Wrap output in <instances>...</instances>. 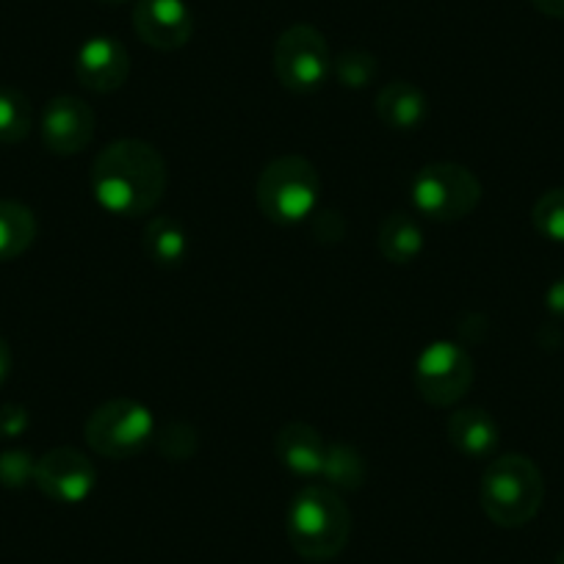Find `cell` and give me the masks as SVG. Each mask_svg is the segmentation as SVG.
I'll return each mask as SVG.
<instances>
[{"mask_svg": "<svg viewBox=\"0 0 564 564\" xmlns=\"http://www.w3.org/2000/svg\"><path fill=\"white\" fill-rule=\"evenodd\" d=\"M254 194H258V208L265 219L282 227H294L316 214L322 177L305 155H280L263 166Z\"/></svg>", "mask_w": 564, "mask_h": 564, "instance_id": "277c9868", "label": "cell"}, {"mask_svg": "<svg viewBox=\"0 0 564 564\" xmlns=\"http://www.w3.org/2000/svg\"><path fill=\"white\" fill-rule=\"evenodd\" d=\"M42 144L53 155H78L95 139V111L89 102L73 95H58L42 108L40 117Z\"/></svg>", "mask_w": 564, "mask_h": 564, "instance_id": "30bf717a", "label": "cell"}, {"mask_svg": "<svg viewBox=\"0 0 564 564\" xmlns=\"http://www.w3.org/2000/svg\"><path fill=\"white\" fill-rule=\"evenodd\" d=\"M144 254L161 269H177L188 258V232L172 216H153L141 236Z\"/></svg>", "mask_w": 564, "mask_h": 564, "instance_id": "e0dca14e", "label": "cell"}, {"mask_svg": "<svg viewBox=\"0 0 564 564\" xmlns=\"http://www.w3.org/2000/svg\"><path fill=\"white\" fill-rule=\"evenodd\" d=\"M377 56L368 51H360V47L344 51L335 58V78L346 89H366L377 78Z\"/></svg>", "mask_w": 564, "mask_h": 564, "instance_id": "44dd1931", "label": "cell"}, {"mask_svg": "<svg viewBox=\"0 0 564 564\" xmlns=\"http://www.w3.org/2000/svg\"><path fill=\"white\" fill-rule=\"evenodd\" d=\"M291 547L307 562H329L344 553L351 536V512L338 490L307 485L291 501L285 514Z\"/></svg>", "mask_w": 564, "mask_h": 564, "instance_id": "7a4b0ae2", "label": "cell"}, {"mask_svg": "<svg viewBox=\"0 0 564 564\" xmlns=\"http://www.w3.org/2000/svg\"><path fill=\"white\" fill-rule=\"evenodd\" d=\"M327 446L324 435L313 430L305 421H291L276 432L274 454L285 470H291L300 479H318L324 468V457H327Z\"/></svg>", "mask_w": 564, "mask_h": 564, "instance_id": "4fadbf2b", "label": "cell"}, {"mask_svg": "<svg viewBox=\"0 0 564 564\" xmlns=\"http://www.w3.org/2000/svg\"><path fill=\"white\" fill-rule=\"evenodd\" d=\"M84 435L100 457L128 459L155 437L153 412L135 399H111L86 417Z\"/></svg>", "mask_w": 564, "mask_h": 564, "instance_id": "8992f818", "label": "cell"}, {"mask_svg": "<svg viewBox=\"0 0 564 564\" xmlns=\"http://www.w3.org/2000/svg\"><path fill=\"white\" fill-rule=\"evenodd\" d=\"M346 236V221L344 216L335 214V210H322V214L313 219V238H318L322 243H338Z\"/></svg>", "mask_w": 564, "mask_h": 564, "instance_id": "484cf974", "label": "cell"}, {"mask_svg": "<svg viewBox=\"0 0 564 564\" xmlns=\"http://www.w3.org/2000/svg\"><path fill=\"white\" fill-rule=\"evenodd\" d=\"M9 373H12V349L3 338H0V388L7 384Z\"/></svg>", "mask_w": 564, "mask_h": 564, "instance_id": "f1b7e54d", "label": "cell"}, {"mask_svg": "<svg viewBox=\"0 0 564 564\" xmlns=\"http://www.w3.org/2000/svg\"><path fill=\"white\" fill-rule=\"evenodd\" d=\"M36 241V216L18 199H0V263L18 260Z\"/></svg>", "mask_w": 564, "mask_h": 564, "instance_id": "ac0fdd59", "label": "cell"}, {"mask_svg": "<svg viewBox=\"0 0 564 564\" xmlns=\"http://www.w3.org/2000/svg\"><path fill=\"white\" fill-rule=\"evenodd\" d=\"M545 307L553 318L564 322V276L553 280L545 291Z\"/></svg>", "mask_w": 564, "mask_h": 564, "instance_id": "4316f807", "label": "cell"}, {"mask_svg": "<svg viewBox=\"0 0 564 564\" xmlns=\"http://www.w3.org/2000/svg\"><path fill=\"white\" fill-rule=\"evenodd\" d=\"M133 29L155 51H181L194 34L192 9L186 0H139L133 7Z\"/></svg>", "mask_w": 564, "mask_h": 564, "instance_id": "8fae6325", "label": "cell"}, {"mask_svg": "<svg viewBox=\"0 0 564 564\" xmlns=\"http://www.w3.org/2000/svg\"><path fill=\"white\" fill-rule=\"evenodd\" d=\"M159 448L166 459L183 463L197 452V432L188 423H170L159 435Z\"/></svg>", "mask_w": 564, "mask_h": 564, "instance_id": "cb8c5ba5", "label": "cell"}, {"mask_svg": "<svg viewBox=\"0 0 564 564\" xmlns=\"http://www.w3.org/2000/svg\"><path fill=\"white\" fill-rule=\"evenodd\" d=\"M31 426V415L23 404L0 406V441H14Z\"/></svg>", "mask_w": 564, "mask_h": 564, "instance_id": "d4e9b609", "label": "cell"}, {"mask_svg": "<svg viewBox=\"0 0 564 564\" xmlns=\"http://www.w3.org/2000/svg\"><path fill=\"white\" fill-rule=\"evenodd\" d=\"M531 7H534L536 12L547 14V18L564 20V0H531Z\"/></svg>", "mask_w": 564, "mask_h": 564, "instance_id": "83f0119b", "label": "cell"}, {"mask_svg": "<svg viewBox=\"0 0 564 564\" xmlns=\"http://www.w3.org/2000/svg\"><path fill=\"white\" fill-rule=\"evenodd\" d=\"M448 441L468 459H487L498 448L501 426L481 406H465L448 417Z\"/></svg>", "mask_w": 564, "mask_h": 564, "instance_id": "5bb4252c", "label": "cell"}, {"mask_svg": "<svg viewBox=\"0 0 564 564\" xmlns=\"http://www.w3.org/2000/svg\"><path fill=\"white\" fill-rule=\"evenodd\" d=\"M479 501L487 518L501 529H520L531 523L545 501L540 468L523 454L496 457L481 474Z\"/></svg>", "mask_w": 564, "mask_h": 564, "instance_id": "3957f363", "label": "cell"}, {"mask_svg": "<svg viewBox=\"0 0 564 564\" xmlns=\"http://www.w3.org/2000/svg\"><path fill=\"white\" fill-rule=\"evenodd\" d=\"M556 564H564V547H562V551H558V556H556Z\"/></svg>", "mask_w": 564, "mask_h": 564, "instance_id": "4dcf8cb0", "label": "cell"}, {"mask_svg": "<svg viewBox=\"0 0 564 564\" xmlns=\"http://www.w3.org/2000/svg\"><path fill=\"white\" fill-rule=\"evenodd\" d=\"M97 3H102V7H124L128 0H97Z\"/></svg>", "mask_w": 564, "mask_h": 564, "instance_id": "f546056e", "label": "cell"}, {"mask_svg": "<svg viewBox=\"0 0 564 564\" xmlns=\"http://www.w3.org/2000/svg\"><path fill=\"white\" fill-rule=\"evenodd\" d=\"M276 80L294 95H313L333 73V56L324 34L313 25H291L274 45Z\"/></svg>", "mask_w": 564, "mask_h": 564, "instance_id": "52a82bcc", "label": "cell"}, {"mask_svg": "<svg viewBox=\"0 0 564 564\" xmlns=\"http://www.w3.org/2000/svg\"><path fill=\"white\" fill-rule=\"evenodd\" d=\"M170 186L166 161L141 139L111 141L91 164V192L102 210L122 219L144 216L164 199Z\"/></svg>", "mask_w": 564, "mask_h": 564, "instance_id": "6da1fadb", "label": "cell"}, {"mask_svg": "<svg viewBox=\"0 0 564 564\" xmlns=\"http://www.w3.org/2000/svg\"><path fill=\"white\" fill-rule=\"evenodd\" d=\"M412 384L426 404L454 406L474 384V360L454 340H435L415 357Z\"/></svg>", "mask_w": 564, "mask_h": 564, "instance_id": "ba28073f", "label": "cell"}, {"mask_svg": "<svg viewBox=\"0 0 564 564\" xmlns=\"http://www.w3.org/2000/svg\"><path fill=\"white\" fill-rule=\"evenodd\" d=\"M36 459L25 448H9L0 452V485L7 490H23L25 485L34 481Z\"/></svg>", "mask_w": 564, "mask_h": 564, "instance_id": "603a6c76", "label": "cell"}, {"mask_svg": "<svg viewBox=\"0 0 564 564\" xmlns=\"http://www.w3.org/2000/svg\"><path fill=\"white\" fill-rule=\"evenodd\" d=\"M366 476H368V465L355 446H349V443H338V441L329 443L327 457H324L322 476H318L322 485L333 487V490L338 492H355L360 490Z\"/></svg>", "mask_w": 564, "mask_h": 564, "instance_id": "d6986e66", "label": "cell"}, {"mask_svg": "<svg viewBox=\"0 0 564 564\" xmlns=\"http://www.w3.org/2000/svg\"><path fill=\"white\" fill-rule=\"evenodd\" d=\"M75 75L95 95H111L122 89L130 75V56L113 36H91L80 45L75 58Z\"/></svg>", "mask_w": 564, "mask_h": 564, "instance_id": "7c38bea8", "label": "cell"}, {"mask_svg": "<svg viewBox=\"0 0 564 564\" xmlns=\"http://www.w3.org/2000/svg\"><path fill=\"white\" fill-rule=\"evenodd\" d=\"M531 225L547 241L564 243V188H551L536 199Z\"/></svg>", "mask_w": 564, "mask_h": 564, "instance_id": "7402d4cb", "label": "cell"}, {"mask_svg": "<svg viewBox=\"0 0 564 564\" xmlns=\"http://www.w3.org/2000/svg\"><path fill=\"white\" fill-rule=\"evenodd\" d=\"M34 128V108L25 91L0 86V144H20Z\"/></svg>", "mask_w": 564, "mask_h": 564, "instance_id": "ffe728a7", "label": "cell"}, {"mask_svg": "<svg viewBox=\"0 0 564 564\" xmlns=\"http://www.w3.org/2000/svg\"><path fill=\"white\" fill-rule=\"evenodd\" d=\"M34 485L56 503H84L97 485V470L78 448H51L36 459Z\"/></svg>", "mask_w": 564, "mask_h": 564, "instance_id": "9c48e42d", "label": "cell"}, {"mask_svg": "<svg viewBox=\"0 0 564 564\" xmlns=\"http://www.w3.org/2000/svg\"><path fill=\"white\" fill-rule=\"evenodd\" d=\"M377 117L382 119L384 128L410 133V130H417L426 122V117H430V100L410 80H393V84L379 89Z\"/></svg>", "mask_w": 564, "mask_h": 564, "instance_id": "9a60e30c", "label": "cell"}, {"mask_svg": "<svg viewBox=\"0 0 564 564\" xmlns=\"http://www.w3.org/2000/svg\"><path fill=\"white\" fill-rule=\"evenodd\" d=\"M410 199L423 219L459 221L481 203V183L463 164H430L412 177Z\"/></svg>", "mask_w": 564, "mask_h": 564, "instance_id": "5b68a950", "label": "cell"}, {"mask_svg": "<svg viewBox=\"0 0 564 564\" xmlns=\"http://www.w3.org/2000/svg\"><path fill=\"white\" fill-rule=\"evenodd\" d=\"M377 247L384 260L395 265H406L421 258L423 252V227L415 216L395 210L384 216L377 232Z\"/></svg>", "mask_w": 564, "mask_h": 564, "instance_id": "2e32d148", "label": "cell"}]
</instances>
